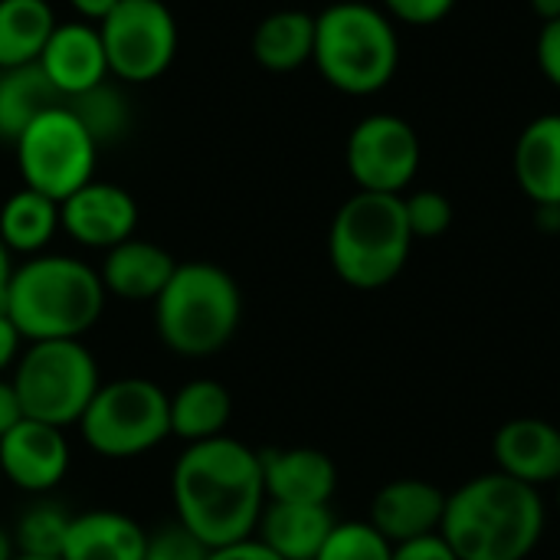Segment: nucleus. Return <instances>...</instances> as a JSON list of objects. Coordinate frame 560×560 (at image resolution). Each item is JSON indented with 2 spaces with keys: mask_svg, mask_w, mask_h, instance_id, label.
Segmentation results:
<instances>
[{
  "mask_svg": "<svg viewBox=\"0 0 560 560\" xmlns=\"http://www.w3.org/2000/svg\"><path fill=\"white\" fill-rule=\"evenodd\" d=\"M171 499L177 522L207 548L253 538L266 509L259 453L233 436L187 446L171 472Z\"/></svg>",
  "mask_w": 560,
  "mask_h": 560,
  "instance_id": "obj_1",
  "label": "nucleus"
},
{
  "mask_svg": "<svg viewBox=\"0 0 560 560\" xmlns=\"http://www.w3.org/2000/svg\"><path fill=\"white\" fill-rule=\"evenodd\" d=\"M440 535L459 560H528L545 535V502L495 469L446 495Z\"/></svg>",
  "mask_w": 560,
  "mask_h": 560,
  "instance_id": "obj_2",
  "label": "nucleus"
},
{
  "mask_svg": "<svg viewBox=\"0 0 560 560\" xmlns=\"http://www.w3.org/2000/svg\"><path fill=\"white\" fill-rule=\"evenodd\" d=\"M98 269L75 256L39 253L13 266L3 312L23 341H82L105 312Z\"/></svg>",
  "mask_w": 560,
  "mask_h": 560,
  "instance_id": "obj_3",
  "label": "nucleus"
},
{
  "mask_svg": "<svg viewBox=\"0 0 560 560\" xmlns=\"http://www.w3.org/2000/svg\"><path fill=\"white\" fill-rule=\"evenodd\" d=\"M315 69L345 95H374L400 66L394 20L368 0H338L315 16Z\"/></svg>",
  "mask_w": 560,
  "mask_h": 560,
  "instance_id": "obj_4",
  "label": "nucleus"
},
{
  "mask_svg": "<svg viewBox=\"0 0 560 560\" xmlns=\"http://www.w3.org/2000/svg\"><path fill=\"white\" fill-rule=\"evenodd\" d=\"M243 322V292L236 279L213 262H177L171 282L154 299V328L177 358H213Z\"/></svg>",
  "mask_w": 560,
  "mask_h": 560,
  "instance_id": "obj_5",
  "label": "nucleus"
},
{
  "mask_svg": "<svg viewBox=\"0 0 560 560\" xmlns=\"http://www.w3.org/2000/svg\"><path fill=\"white\" fill-rule=\"evenodd\" d=\"M404 197L394 194H351L328 230V259L335 276L361 292L390 285L413 249Z\"/></svg>",
  "mask_w": 560,
  "mask_h": 560,
  "instance_id": "obj_6",
  "label": "nucleus"
},
{
  "mask_svg": "<svg viewBox=\"0 0 560 560\" xmlns=\"http://www.w3.org/2000/svg\"><path fill=\"white\" fill-rule=\"evenodd\" d=\"M13 390L26 420L72 427L102 387L98 364L82 341H33L13 368Z\"/></svg>",
  "mask_w": 560,
  "mask_h": 560,
  "instance_id": "obj_7",
  "label": "nucleus"
},
{
  "mask_svg": "<svg viewBox=\"0 0 560 560\" xmlns=\"http://www.w3.org/2000/svg\"><path fill=\"white\" fill-rule=\"evenodd\" d=\"M92 453L138 459L171 436V397L148 377L105 381L75 423Z\"/></svg>",
  "mask_w": 560,
  "mask_h": 560,
  "instance_id": "obj_8",
  "label": "nucleus"
},
{
  "mask_svg": "<svg viewBox=\"0 0 560 560\" xmlns=\"http://www.w3.org/2000/svg\"><path fill=\"white\" fill-rule=\"evenodd\" d=\"M13 151L23 187H33L56 203H62L69 194L95 177L98 144L66 102L43 112L13 141Z\"/></svg>",
  "mask_w": 560,
  "mask_h": 560,
  "instance_id": "obj_9",
  "label": "nucleus"
},
{
  "mask_svg": "<svg viewBox=\"0 0 560 560\" xmlns=\"http://www.w3.org/2000/svg\"><path fill=\"white\" fill-rule=\"evenodd\" d=\"M108 75L121 85L161 79L177 56V20L164 0H121L102 23Z\"/></svg>",
  "mask_w": 560,
  "mask_h": 560,
  "instance_id": "obj_10",
  "label": "nucleus"
},
{
  "mask_svg": "<svg viewBox=\"0 0 560 560\" xmlns=\"http://www.w3.org/2000/svg\"><path fill=\"white\" fill-rule=\"evenodd\" d=\"M420 138L417 128L390 112H374L361 118L345 144V164L358 190L404 197L420 171Z\"/></svg>",
  "mask_w": 560,
  "mask_h": 560,
  "instance_id": "obj_11",
  "label": "nucleus"
},
{
  "mask_svg": "<svg viewBox=\"0 0 560 560\" xmlns=\"http://www.w3.org/2000/svg\"><path fill=\"white\" fill-rule=\"evenodd\" d=\"M59 226L89 249H112L135 236L138 230V200L108 180H89L59 203Z\"/></svg>",
  "mask_w": 560,
  "mask_h": 560,
  "instance_id": "obj_12",
  "label": "nucleus"
},
{
  "mask_svg": "<svg viewBox=\"0 0 560 560\" xmlns=\"http://www.w3.org/2000/svg\"><path fill=\"white\" fill-rule=\"evenodd\" d=\"M69 472V440L59 427L20 420L0 440V476L30 495L52 492Z\"/></svg>",
  "mask_w": 560,
  "mask_h": 560,
  "instance_id": "obj_13",
  "label": "nucleus"
},
{
  "mask_svg": "<svg viewBox=\"0 0 560 560\" xmlns=\"http://www.w3.org/2000/svg\"><path fill=\"white\" fill-rule=\"evenodd\" d=\"M36 66L49 79V85L59 92L62 102L95 89L98 82L112 79L108 62H105V46L102 33L95 23L72 20V23H56L49 43L43 46Z\"/></svg>",
  "mask_w": 560,
  "mask_h": 560,
  "instance_id": "obj_14",
  "label": "nucleus"
},
{
  "mask_svg": "<svg viewBox=\"0 0 560 560\" xmlns=\"http://www.w3.org/2000/svg\"><path fill=\"white\" fill-rule=\"evenodd\" d=\"M266 502L328 505L338 489V469L328 453L312 446H279L259 453Z\"/></svg>",
  "mask_w": 560,
  "mask_h": 560,
  "instance_id": "obj_15",
  "label": "nucleus"
},
{
  "mask_svg": "<svg viewBox=\"0 0 560 560\" xmlns=\"http://www.w3.org/2000/svg\"><path fill=\"white\" fill-rule=\"evenodd\" d=\"M446 492L427 479H394L371 502V525L397 548L417 538L440 535Z\"/></svg>",
  "mask_w": 560,
  "mask_h": 560,
  "instance_id": "obj_16",
  "label": "nucleus"
},
{
  "mask_svg": "<svg viewBox=\"0 0 560 560\" xmlns=\"http://www.w3.org/2000/svg\"><path fill=\"white\" fill-rule=\"evenodd\" d=\"M492 453H495L499 472L532 489L560 482V427L548 420H538V417L509 420L495 433Z\"/></svg>",
  "mask_w": 560,
  "mask_h": 560,
  "instance_id": "obj_17",
  "label": "nucleus"
},
{
  "mask_svg": "<svg viewBox=\"0 0 560 560\" xmlns=\"http://www.w3.org/2000/svg\"><path fill=\"white\" fill-rule=\"evenodd\" d=\"M174 269H177V262L164 246L131 236V240L105 249L98 276H102L105 292L115 299L154 302L164 292V285L171 282Z\"/></svg>",
  "mask_w": 560,
  "mask_h": 560,
  "instance_id": "obj_18",
  "label": "nucleus"
},
{
  "mask_svg": "<svg viewBox=\"0 0 560 560\" xmlns=\"http://www.w3.org/2000/svg\"><path fill=\"white\" fill-rule=\"evenodd\" d=\"M512 167L535 207H560V112L538 115L522 128Z\"/></svg>",
  "mask_w": 560,
  "mask_h": 560,
  "instance_id": "obj_19",
  "label": "nucleus"
},
{
  "mask_svg": "<svg viewBox=\"0 0 560 560\" xmlns=\"http://www.w3.org/2000/svg\"><path fill=\"white\" fill-rule=\"evenodd\" d=\"M148 532L125 512L92 509L72 515L62 560H141Z\"/></svg>",
  "mask_w": 560,
  "mask_h": 560,
  "instance_id": "obj_20",
  "label": "nucleus"
},
{
  "mask_svg": "<svg viewBox=\"0 0 560 560\" xmlns=\"http://www.w3.org/2000/svg\"><path fill=\"white\" fill-rule=\"evenodd\" d=\"M335 528L328 505H282L266 502L256 538L282 560H315Z\"/></svg>",
  "mask_w": 560,
  "mask_h": 560,
  "instance_id": "obj_21",
  "label": "nucleus"
},
{
  "mask_svg": "<svg viewBox=\"0 0 560 560\" xmlns=\"http://www.w3.org/2000/svg\"><path fill=\"white\" fill-rule=\"evenodd\" d=\"M253 59L269 72H295L312 62L315 16L305 10H276L253 30Z\"/></svg>",
  "mask_w": 560,
  "mask_h": 560,
  "instance_id": "obj_22",
  "label": "nucleus"
},
{
  "mask_svg": "<svg viewBox=\"0 0 560 560\" xmlns=\"http://www.w3.org/2000/svg\"><path fill=\"white\" fill-rule=\"evenodd\" d=\"M233 397L220 381H190L171 397V436L187 446L226 436Z\"/></svg>",
  "mask_w": 560,
  "mask_h": 560,
  "instance_id": "obj_23",
  "label": "nucleus"
},
{
  "mask_svg": "<svg viewBox=\"0 0 560 560\" xmlns=\"http://www.w3.org/2000/svg\"><path fill=\"white\" fill-rule=\"evenodd\" d=\"M59 203L33 187H20L0 207V240L10 253L39 256L59 233Z\"/></svg>",
  "mask_w": 560,
  "mask_h": 560,
  "instance_id": "obj_24",
  "label": "nucleus"
},
{
  "mask_svg": "<svg viewBox=\"0 0 560 560\" xmlns=\"http://www.w3.org/2000/svg\"><path fill=\"white\" fill-rule=\"evenodd\" d=\"M56 23L49 0H0V69L33 66Z\"/></svg>",
  "mask_w": 560,
  "mask_h": 560,
  "instance_id": "obj_25",
  "label": "nucleus"
},
{
  "mask_svg": "<svg viewBox=\"0 0 560 560\" xmlns=\"http://www.w3.org/2000/svg\"><path fill=\"white\" fill-rule=\"evenodd\" d=\"M52 105H62V98L36 62L0 69V138L3 141L13 144Z\"/></svg>",
  "mask_w": 560,
  "mask_h": 560,
  "instance_id": "obj_26",
  "label": "nucleus"
},
{
  "mask_svg": "<svg viewBox=\"0 0 560 560\" xmlns=\"http://www.w3.org/2000/svg\"><path fill=\"white\" fill-rule=\"evenodd\" d=\"M66 105L75 112V118L85 125V131L92 135V141L98 148L115 144L131 131V118H135L131 102L112 79L98 82L95 89H89V92H82L75 98H69Z\"/></svg>",
  "mask_w": 560,
  "mask_h": 560,
  "instance_id": "obj_27",
  "label": "nucleus"
},
{
  "mask_svg": "<svg viewBox=\"0 0 560 560\" xmlns=\"http://www.w3.org/2000/svg\"><path fill=\"white\" fill-rule=\"evenodd\" d=\"M69 522L72 515L56 505V502H36L33 509H26L16 522L13 541L20 555L30 558H62V545L69 535Z\"/></svg>",
  "mask_w": 560,
  "mask_h": 560,
  "instance_id": "obj_28",
  "label": "nucleus"
},
{
  "mask_svg": "<svg viewBox=\"0 0 560 560\" xmlns=\"http://www.w3.org/2000/svg\"><path fill=\"white\" fill-rule=\"evenodd\" d=\"M394 545L371 522H335L315 560H390Z\"/></svg>",
  "mask_w": 560,
  "mask_h": 560,
  "instance_id": "obj_29",
  "label": "nucleus"
},
{
  "mask_svg": "<svg viewBox=\"0 0 560 560\" xmlns=\"http://www.w3.org/2000/svg\"><path fill=\"white\" fill-rule=\"evenodd\" d=\"M404 213L413 240H436L453 226V200L443 190H413L404 194Z\"/></svg>",
  "mask_w": 560,
  "mask_h": 560,
  "instance_id": "obj_30",
  "label": "nucleus"
},
{
  "mask_svg": "<svg viewBox=\"0 0 560 560\" xmlns=\"http://www.w3.org/2000/svg\"><path fill=\"white\" fill-rule=\"evenodd\" d=\"M207 555L210 548L197 535H190L180 522H171L148 535L141 560H207Z\"/></svg>",
  "mask_w": 560,
  "mask_h": 560,
  "instance_id": "obj_31",
  "label": "nucleus"
},
{
  "mask_svg": "<svg viewBox=\"0 0 560 560\" xmlns=\"http://www.w3.org/2000/svg\"><path fill=\"white\" fill-rule=\"evenodd\" d=\"M459 0H384V13L407 26H433L453 13Z\"/></svg>",
  "mask_w": 560,
  "mask_h": 560,
  "instance_id": "obj_32",
  "label": "nucleus"
},
{
  "mask_svg": "<svg viewBox=\"0 0 560 560\" xmlns=\"http://www.w3.org/2000/svg\"><path fill=\"white\" fill-rule=\"evenodd\" d=\"M535 59H538L541 75L555 89H560V16L558 20H545L541 23L538 43H535Z\"/></svg>",
  "mask_w": 560,
  "mask_h": 560,
  "instance_id": "obj_33",
  "label": "nucleus"
},
{
  "mask_svg": "<svg viewBox=\"0 0 560 560\" xmlns=\"http://www.w3.org/2000/svg\"><path fill=\"white\" fill-rule=\"evenodd\" d=\"M390 560H459L453 555V548L443 541V535H430V538H417L407 545L394 548Z\"/></svg>",
  "mask_w": 560,
  "mask_h": 560,
  "instance_id": "obj_34",
  "label": "nucleus"
},
{
  "mask_svg": "<svg viewBox=\"0 0 560 560\" xmlns=\"http://www.w3.org/2000/svg\"><path fill=\"white\" fill-rule=\"evenodd\" d=\"M207 560H282L279 555H272L256 535L253 538H243V541H233V545H223V548H210Z\"/></svg>",
  "mask_w": 560,
  "mask_h": 560,
  "instance_id": "obj_35",
  "label": "nucleus"
},
{
  "mask_svg": "<svg viewBox=\"0 0 560 560\" xmlns=\"http://www.w3.org/2000/svg\"><path fill=\"white\" fill-rule=\"evenodd\" d=\"M20 420H26V417H23V404H20V397H16V390H13V381H0V440H3Z\"/></svg>",
  "mask_w": 560,
  "mask_h": 560,
  "instance_id": "obj_36",
  "label": "nucleus"
},
{
  "mask_svg": "<svg viewBox=\"0 0 560 560\" xmlns=\"http://www.w3.org/2000/svg\"><path fill=\"white\" fill-rule=\"evenodd\" d=\"M20 345H23V335L16 331V325H13V322L7 318V312L0 308V374H3L10 364H16Z\"/></svg>",
  "mask_w": 560,
  "mask_h": 560,
  "instance_id": "obj_37",
  "label": "nucleus"
},
{
  "mask_svg": "<svg viewBox=\"0 0 560 560\" xmlns=\"http://www.w3.org/2000/svg\"><path fill=\"white\" fill-rule=\"evenodd\" d=\"M121 0H69V7L79 13V20H85V23H102L115 7H118Z\"/></svg>",
  "mask_w": 560,
  "mask_h": 560,
  "instance_id": "obj_38",
  "label": "nucleus"
},
{
  "mask_svg": "<svg viewBox=\"0 0 560 560\" xmlns=\"http://www.w3.org/2000/svg\"><path fill=\"white\" fill-rule=\"evenodd\" d=\"M10 276H13V262H10V249L3 246L0 240V308H3V295H7V285H10Z\"/></svg>",
  "mask_w": 560,
  "mask_h": 560,
  "instance_id": "obj_39",
  "label": "nucleus"
},
{
  "mask_svg": "<svg viewBox=\"0 0 560 560\" xmlns=\"http://www.w3.org/2000/svg\"><path fill=\"white\" fill-rule=\"evenodd\" d=\"M532 3V10L541 16V23L545 20H558L560 16V0H528Z\"/></svg>",
  "mask_w": 560,
  "mask_h": 560,
  "instance_id": "obj_40",
  "label": "nucleus"
},
{
  "mask_svg": "<svg viewBox=\"0 0 560 560\" xmlns=\"http://www.w3.org/2000/svg\"><path fill=\"white\" fill-rule=\"evenodd\" d=\"M16 541H13V535L7 532V528H0V560H16Z\"/></svg>",
  "mask_w": 560,
  "mask_h": 560,
  "instance_id": "obj_41",
  "label": "nucleus"
},
{
  "mask_svg": "<svg viewBox=\"0 0 560 560\" xmlns=\"http://www.w3.org/2000/svg\"><path fill=\"white\" fill-rule=\"evenodd\" d=\"M16 560H62V558H30V555H16Z\"/></svg>",
  "mask_w": 560,
  "mask_h": 560,
  "instance_id": "obj_42",
  "label": "nucleus"
},
{
  "mask_svg": "<svg viewBox=\"0 0 560 560\" xmlns=\"http://www.w3.org/2000/svg\"><path fill=\"white\" fill-rule=\"evenodd\" d=\"M558 505H560V482H558Z\"/></svg>",
  "mask_w": 560,
  "mask_h": 560,
  "instance_id": "obj_43",
  "label": "nucleus"
},
{
  "mask_svg": "<svg viewBox=\"0 0 560 560\" xmlns=\"http://www.w3.org/2000/svg\"><path fill=\"white\" fill-rule=\"evenodd\" d=\"M0 482H3V476H0Z\"/></svg>",
  "mask_w": 560,
  "mask_h": 560,
  "instance_id": "obj_44",
  "label": "nucleus"
}]
</instances>
